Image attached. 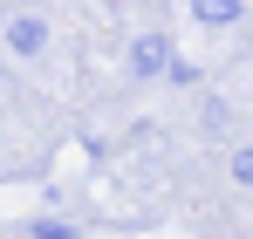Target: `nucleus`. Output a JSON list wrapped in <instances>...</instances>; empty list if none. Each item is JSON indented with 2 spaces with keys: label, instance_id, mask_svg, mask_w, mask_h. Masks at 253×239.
Masks as SVG:
<instances>
[{
  "label": "nucleus",
  "instance_id": "obj_1",
  "mask_svg": "<svg viewBox=\"0 0 253 239\" xmlns=\"http://www.w3.org/2000/svg\"><path fill=\"white\" fill-rule=\"evenodd\" d=\"M42 41H48L42 14H14V21H7V48H14L21 62H35V55H42Z\"/></svg>",
  "mask_w": 253,
  "mask_h": 239
},
{
  "label": "nucleus",
  "instance_id": "obj_2",
  "mask_svg": "<svg viewBox=\"0 0 253 239\" xmlns=\"http://www.w3.org/2000/svg\"><path fill=\"white\" fill-rule=\"evenodd\" d=\"M130 69H137L144 82H151V76H165V69H171V41H165V35H144L137 48H130Z\"/></svg>",
  "mask_w": 253,
  "mask_h": 239
},
{
  "label": "nucleus",
  "instance_id": "obj_3",
  "mask_svg": "<svg viewBox=\"0 0 253 239\" xmlns=\"http://www.w3.org/2000/svg\"><path fill=\"white\" fill-rule=\"evenodd\" d=\"M192 14H199V21H212V28H226V21L240 14V0H192Z\"/></svg>",
  "mask_w": 253,
  "mask_h": 239
},
{
  "label": "nucleus",
  "instance_id": "obj_4",
  "mask_svg": "<svg viewBox=\"0 0 253 239\" xmlns=\"http://www.w3.org/2000/svg\"><path fill=\"white\" fill-rule=\"evenodd\" d=\"M233 178H240V185H253V151H233Z\"/></svg>",
  "mask_w": 253,
  "mask_h": 239
},
{
  "label": "nucleus",
  "instance_id": "obj_5",
  "mask_svg": "<svg viewBox=\"0 0 253 239\" xmlns=\"http://www.w3.org/2000/svg\"><path fill=\"white\" fill-rule=\"evenodd\" d=\"M35 239H76V233H69V226H55V219H42V226H35Z\"/></svg>",
  "mask_w": 253,
  "mask_h": 239
}]
</instances>
